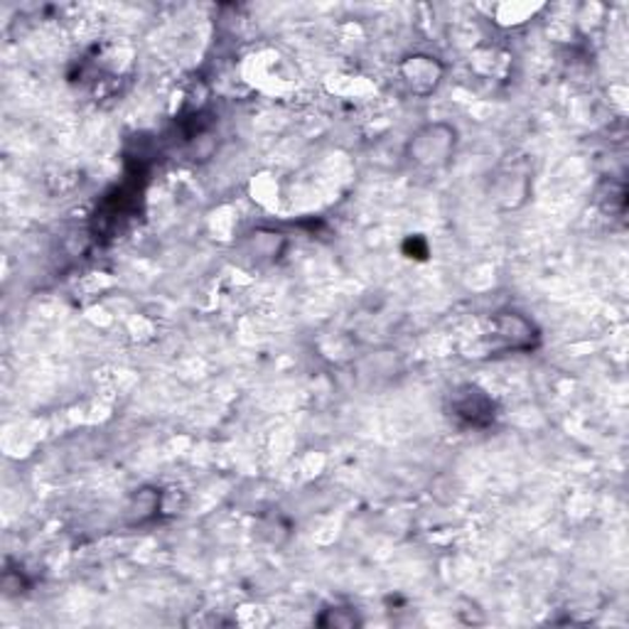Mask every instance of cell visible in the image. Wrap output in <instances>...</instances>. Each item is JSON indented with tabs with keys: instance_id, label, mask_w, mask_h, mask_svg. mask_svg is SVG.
Returning a JSON list of instances; mask_svg holds the SVG:
<instances>
[{
	"instance_id": "6da1fadb",
	"label": "cell",
	"mask_w": 629,
	"mask_h": 629,
	"mask_svg": "<svg viewBox=\"0 0 629 629\" xmlns=\"http://www.w3.org/2000/svg\"><path fill=\"white\" fill-rule=\"evenodd\" d=\"M458 150V131L455 125L435 121L425 123L406 143V158L421 170H440L452 160Z\"/></svg>"
},
{
	"instance_id": "7a4b0ae2",
	"label": "cell",
	"mask_w": 629,
	"mask_h": 629,
	"mask_svg": "<svg viewBox=\"0 0 629 629\" xmlns=\"http://www.w3.org/2000/svg\"><path fill=\"white\" fill-rule=\"evenodd\" d=\"M452 415L470 428H487L497 419V403L477 384H462L450 396Z\"/></svg>"
},
{
	"instance_id": "3957f363",
	"label": "cell",
	"mask_w": 629,
	"mask_h": 629,
	"mask_svg": "<svg viewBox=\"0 0 629 629\" xmlns=\"http://www.w3.org/2000/svg\"><path fill=\"white\" fill-rule=\"evenodd\" d=\"M399 76L406 86V92L419 96V99H425V96H433L435 92H438V86L445 80V66L438 57L425 55V52H413L401 60Z\"/></svg>"
},
{
	"instance_id": "277c9868",
	"label": "cell",
	"mask_w": 629,
	"mask_h": 629,
	"mask_svg": "<svg viewBox=\"0 0 629 629\" xmlns=\"http://www.w3.org/2000/svg\"><path fill=\"white\" fill-rule=\"evenodd\" d=\"M492 332H495L499 344L511 352L534 350L541 340L539 327L531 323L527 315L511 313V310L509 313L495 315V320H492Z\"/></svg>"
},
{
	"instance_id": "5b68a950",
	"label": "cell",
	"mask_w": 629,
	"mask_h": 629,
	"mask_svg": "<svg viewBox=\"0 0 629 629\" xmlns=\"http://www.w3.org/2000/svg\"><path fill=\"white\" fill-rule=\"evenodd\" d=\"M162 507V495L160 492H153V489H141L138 495L133 497L131 507H129V521L131 524H143V521H148L150 517H155Z\"/></svg>"
},
{
	"instance_id": "8992f818",
	"label": "cell",
	"mask_w": 629,
	"mask_h": 629,
	"mask_svg": "<svg viewBox=\"0 0 629 629\" xmlns=\"http://www.w3.org/2000/svg\"><path fill=\"white\" fill-rule=\"evenodd\" d=\"M539 11V3H501L495 8V23L501 27H517L531 21Z\"/></svg>"
},
{
	"instance_id": "52a82bcc",
	"label": "cell",
	"mask_w": 629,
	"mask_h": 629,
	"mask_svg": "<svg viewBox=\"0 0 629 629\" xmlns=\"http://www.w3.org/2000/svg\"><path fill=\"white\" fill-rule=\"evenodd\" d=\"M317 625L327 627V629H354L362 625L360 615L354 613L350 607H332V609H325V613L317 617Z\"/></svg>"
}]
</instances>
